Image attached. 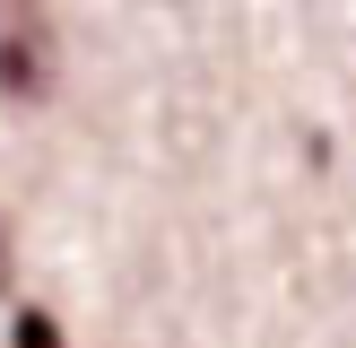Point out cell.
Listing matches in <instances>:
<instances>
[{
	"label": "cell",
	"instance_id": "obj_1",
	"mask_svg": "<svg viewBox=\"0 0 356 348\" xmlns=\"http://www.w3.org/2000/svg\"><path fill=\"white\" fill-rule=\"evenodd\" d=\"M52 96V17L44 0H0V104Z\"/></svg>",
	"mask_w": 356,
	"mask_h": 348
},
{
	"label": "cell",
	"instance_id": "obj_2",
	"mask_svg": "<svg viewBox=\"0 0 356 348\" xmlns=\"http://www.w3.org/2000/svg\"><path fill=\"white\" fill-rule=\"evenodd\" d=\"M17 348H61V322L52 313H17Z\"/></svg>",
	"mask_w": 356,
	"mask_h": 348
}]
</instances>
